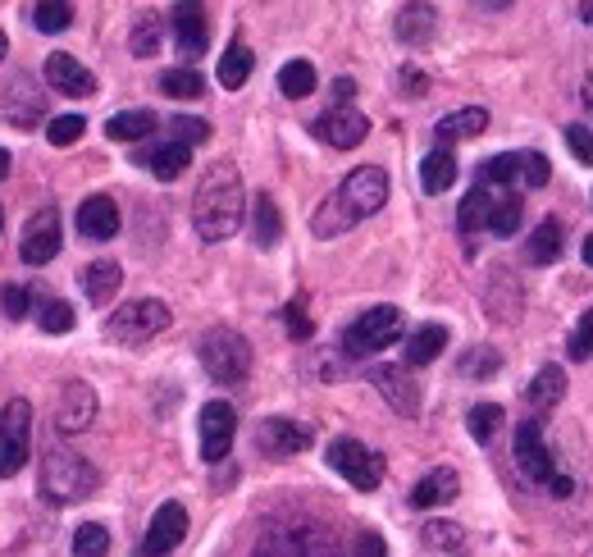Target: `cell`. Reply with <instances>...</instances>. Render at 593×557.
<instances>
[{
  "label": "cell",
  "instance_id": "obj_60",
  "mask_svg": "<svg viewBox=\"0 0 593 557\" xmlns=\"http://www.w3.org/2000/svg\"><path fill=\"white\" fill-rule=\"evenodd\" d=\"M584 100H589V106H593V73H589V83H584Z\"/></svg>",
  "mask_w": 593,
  "mask_h": 557
},
{
  "label": "cell",
  "instance_id": "obj_1",
  "mask_svg": "<svg viewBox=\"0 0 593 557\" xmlns=\"http://www.w3.org/2000/svg\"><path fill=\"white\" fill-rule=\"evenodd\" d=\"M383 201H389V174H383L379 165H356L347 179L320 201V211L311 215V234L316 238H339V234L356 229L360 220L379 215Z\"/></svg>",
  "mask_w": 593,
  "mask_h": 557
},
{
  "label": "cell",
  "instance_id": "obj_39",
  "mask_svg": "<svg viewBox=\"0 0 593 557\" xmlns=\"http://www.w3.org/2000/svg\"><path fill=\"white\" fill-rule=\"evenodd\" d=\"M161 37H165V33H161V14H138L128 46H133L138 60H151V56H161Z\"/></svg>",
  "mask_w": 593,
  "mask_h": 557
},
{
  "label": "cell",
  "instance_id": "obj_30",
  "mask_svg": "<svg viewBox=\"0 0 593 557\" xmlns=\"http://www.w3.org/2000/svg\"><path fill=\"white\" fill-rule=\"evenodd\" d=\"M443 347H448V329L443 324H420L416 334L406 339V366H429L443 357Z\"/></svg>",
  "mask_w": 593,
  "mask_h": 557
},
{
  "label": "cell",
  "instance_id": "obj_20",
  "mask_svg": "<svg viewBox=\"0 0 593 557\" xmlns=\"http://www.w3.org/2000/svg\"><path fill=\"white\" fill-rule=\"evenodd\" d=\"M79 234H83L87 242H110V238L119 234V206H115L106 192L87 197L83 206H79Z\"/></svg>",
  "mask_w": 593,
  "mask_h": 557
},
{
  "label": "cell",
  "instance_id": "obj_14",
  "mask_svg": "<svg viewBox=\"0 0 593 557\" xmlns=\"http://www.w3.org/2000/svg\"><path fill=\"white\" fill-rule=\"evenodd\" d=\"M311 425H301L293 416H270L261 420V429H256V448L265 452V458H297V452L311 448Z\"/></svg>",
  "mask_w": 593,
  "mask_h": 557
},
{
  "label": "cell",
  "instance_id": "obj_35",
  "mask_svg": "<svg viewBox=\"0 0 593 557\" xmlns=\"http://www.w3.org/2000/svg\"><path fill=\"white\" fill-rule=\"evenodd\" d=\"M525 257L534 261V265H553L557 257H561V220H544L538 229L530 234V242H525Z\"/></svg>",
  "mask_w": 593,
  "mask_h": 557
},
{
  "label": "cell",
  "instance_id": "obj_34",
  "mask_svg": "<svg viewBox=\"0 0 593 557\" xmlns=\"http://www.w3.org/2000/svg\"><path fill=\"white\" fill-rule=\"evenodd\" d=\"M251 50H247V42H228V50L220 56V69H215V79H220V87H242L247 79H251Z\"/></svg>",
  "mask_w": 593,
  "mask_h": 557
},
{
  "label": "cell",
  "instance_id": "obj_57",
  "mask_svg": "<svg viewBox=\"0 0 593 557\" xmlns=\"http://www.w3.org/2000/svg\"><path fill=\"white\" fill-rule=\"evenodd\" d=\"M580 257H584V265H593V234L584 238V247H580Z\"/></svg>",
  "mask_w": 593,
  "mask_h": 557
},
{
  "label": "cell",
  "instance_id": "obj_50",
  "mask_svg": "<svg viewBox=\"0 0 593 557\" xmlns=\"http://www.w3.org/2000/svg\"><path fill=\"white\" fill-rule=\"evenodd\" d=\"M566 146L576 151L580 165H593V129H584V123H571V129H566Z\"/></svg>",
  "mask_w": 593,
  "mask_h": 557
},
{
  "label": "cell",
  "instance_id": "obj_5",
  "mask_svg": "<svg viewBox=\"0 0 593 557\" xmlns=\"http://www.w3.org/2000/svg\"><path fill=\"white\" fill-rule=\"evenodd\" d=\"M515 466H521V475L530 479V485L548 489L553 498H571L576 485L571 475H561L553 452H548V439H544V425L538 420H521V429H515Z\"/></svg>",
  "mask_w": 593,
  "mask_h": 557
},
{
  "label": "cell",
  "instance_id": "obj_11",
  "mask_svg": "<svg viewBox=\"0 0 593 557\" xmlns=\"http://www.w3.org/2000/svg\"><path fill=\"white\" fill-rule=\"evenodd\" d=\"M41 115H46V92L37 87L28 69H14V79L0 87V119L10 129H37Z\"/></svg>",
  "mask_w": 593,
  "mask_h": 557
},
{
  "label": "cell",
  "instance_id": "obj_2",
  "mask_svg": "<svg viewBox=\"0 0 593 557\" xmlns=\"http://www.w3.org/2000/svg\"><path fill=\"white\" fill-rule=\"evenodd\" d=\"M242 211H247V188H242V174L220 161L201 174L197 183V197H192V229L197 238L205 242H224L238 234L242 224Z\"/></svg>",
  "mask_w": 593,
  "mask_h": 557
},
{
  "label": "cell",
  "instance_id": "obj_36",
  "mask_svg": "<svg viewBox=\"0 0 593 557\" xmlns=\"http://www.w3.org/2000/svg\"><path fill=\"white\" fill-rule=\"evenodd\" d=\"M278 92L288 100H306L316 92V64L311 60H288L278 69Z\"/></svg>",
  "mask_w": 593,
  "mask_h": 557
},
{
  "label": "cell",
  "instance_id": "obj_9",
  "mask_svg": "<svg viewBox=\"0 0 593 557\" xmlns=\"http://www.w3.org/2000/svg\"><path fill=\"white\" fill-rule=\"evenodd\" d=\"M33 458V402L10 398L0 412V475H19Z\"/></svg>",
  "mask_w": 593,
  "mask_h": 557
},
{
  "label": "cell",
  "instance_id": "obj_43",
  "mask_svg": "<svg viewBox=\"0 0 593 557\" xmlns=\"http://www.w3.org/2000/svg\"><path fill=\"white\" fill-rule=\"evenodd\" d=\"M33 23H37V33H64L73 23V5H64V0H41V5H33Z\"/></svg>",
  "mask_w": 593,
  "mask_h": 557
},
{
  "label": "cell",
  "instance_id": "obj_32",
  "mask_svg": "<svg viewBox=\"0 0 593 557\" xmlns=\"http://www.w3.org/2000/svg\"><path fill=\"white\" fill-rule=\"evenodd\" d=\"M479 183L511 192V183H521V151H507V156H488L479 161Z\"/></svg>",
  "mask_w": 593,
  "mask_h": 557
},
{
  "label": "cell",
  "instance_id": "obj_6",
  "mask_svg": "<svg viewBox=\"0 0 593 557\" xmlns=\"http://www.w3.org/2000/svg\"><path fill=\"white\" fill-rule=\"evenodd\" d=\"M197 357L215 384H242V379L251 375V343L228 324L205 329L201 343H197Z\"/></svg>",
  "mask_w": 593,
  "mask_h": 557
},
{
  "label": "cell",
  "instance_id": "obj_7",
  "mask_svg": "<svg viewBox=\"0 0 593 557\" xmlns=\"http://www.w3.org/2000/svg\"><path fill=\"white\" fill-rule=\"evenodd\" d=\"M402 339V311L398 307H370L360 311L347 329H343V352L347 357H370Z\"/></svg>",
  "mask_w": 593,
  "mask_h": 557
},
{
  "label": "cell",
  "instance_id": "obj_22",
  "mask_svg": "<svg viewBox=\"0 0 593 557\" xmlns=\"http://www.w3.org/2000/svg\"><path fill=\"white\" fill-rule=\"evenodd\" d=\"M456 494H461L456 471L438 466V471H429L425 479H416V489H411V508H448Z\"/></svg>",
  "mask_w": 593,
  "mask_h": 557
},
{
  "label": "cell",
  "instance_id": "obj_56",
  "mask_svg": "<svg viewBox=\"0 0 593 557\" xmlns=\"http://www.w3.org/2000/svg\"><path fill=\"white\" fill-rule=\"evenodd\" d=\"M5 174H10V151L0 146V183H5Z\"/></svg>",
  "mask_w": 593,
  "mask_h": 557
},
{
  "label": "cell",
  "instance_id": "obj_46",
  "mask_svg": "<svg viewBox=\"0 0 593 557\" xmlns=\"http://www.w3.org/2000/svg\"><path fill=\"white\" fill-rule=\"evenodd\" d=\"M425 544L443 548V553H461V548H466V535H461V525H452V521H429L425 525Z\"/></svg>",
  "mask_w": 593,
  "mask_h": 557
},
{
  "label": "cell",
  "instance_id": "obj_17",
  "mask_svg": "<svg viewBox=\"0 0 593 557\" xmlns=\"http://www.w3.org/2000/svg\"><path fill=\"white\" fill-rule=\"evenodd\" d=\"M92 420H96V389L83 384V379H69V384L60 389L56 429H60V435H83Z\"/></svg>",
  "mask_w": 593,
  "mask_h": 557
},
{
  "label": "cell",
  "instance_id": "obj_47",
  "mask_svg": "<svg viewBox=\"0 0 593 557\" xmlns=\"http://www.w3.org/2000/svg\"><path fill=\"white\" fill-rule=\"evenodd\" d=\"M553 179V161L544 151H521V183L525 188H544Z\"/></svg>",
  "mask_w": 593,
  "mask_h": 557
},
{
  "label": "cell",
  "instance_id": "obj_21",
  "mask_svg": "<svg viewBox=\"0 0 593 557\" xmlns=\"http://www.w3.org/2000/svg\"><path fill=\"white\" fill-rule=\"evenodd\" d=\"M169 23H174V42L183 56H201L211 46V19H205L201 5H174Z\"/></svg>",
  "mask_w": 593,
  "mask_h": 557
},
{
  "label": "cell",
  "instance_id": "obj_41",
  "mask_svg": "<svg viewBox=\"0 0 593 557\" xmlns=\"http://www.w3.org/2000/svg\"><path fill=\"white\" fill-rule=\"evenodd\" d=\"M37 324L46 329V334H69V329L79 324V316H73L69 301H60V297H46L41 307H37Z\"/></svg>",
  "mask_w": 593,
  "mask_h": 557
},
{
  "label": "cell",
  "instance_id": "obj_28",
  "mask_svg": "<svg viewBox=\"0 0 593 557\" xmlns=\"http://www.w3.org/2000/svg\"><path fill=\"white\" fill-rule=\"evenodd\" d=\"M161 129V119L151 115V110H119L106 119V138L110 142H142Z\"/></svg>",
  "mask_w": 593,
  "mask_h": 557
},
{
  "label": "cell",
  "instance_id": "obj_26",
  "mask_svg": "<svg viewBox=\"0 0 593 557\" xmlns=\"http://www.w3.org/2000/svg\"><path fill=\"white\" fill-rule=\"evenodd\" d=\"M494 197H498V188H484V183H475L471 192H466V201H461V211H456V229L461 234H479V229H488V215H494Z\"/></svg>",
  "mask_w": 593,
  "mask_h": 557
},
{
  "label": "cell",
  "instance_id": "obj_45",
  "mask_svg": "<svg viewBox=\"0 0 593 557\" xmlns=\"http://www.w3.org/2000/svg\"><path fill=\"white\" fill-rule=\"evenodd\" d=\"M87 133V119L83 115H56L46 123V138H50V146H73Z\"/></svg>",
  "mask_w": 593,
  "mask_h": 557
},
{
  "label": "cell",
  "instance_id": "obj_44",
  "mask_svg": "<svg viewBox=\"0 0 593 557\" xmlns=\"http://www.w3.org/2000/svg\"><path fill=\"white\" fill-rule=\"evenodd\" d=\"M456 370L466 375V379H488L494 370H502V357H498V347H471Z\"/></svg>",
  "mask_w": 593,
  "mask_h": 557
},
{
  "label": "cell",
  "instance_id": "obj_48",
  "mask_svg": "<svg viewBox=\"0 0 593 557\" xmlns=\"http://www.w3.org/2000/svg\"><path fill=\"white\" fill-rule=\"evenodd\" d=\"M169 129H174V142H183V146L211 138V123H205V119H192V115H178V119L169 123Z\"/></svg>",
  "mask_w": 593,
  "mask_h": 557
},
{
  "label": "cell",
  "instance_id": "obj_16",
  "mask_svg": "<svg viewBox=\"0 0 593 557\" xmlns=\"http://www.w3.org/2000/svg\"><path fill=\"white\" fill-rule=\"evenodd\" d=\"M311 133H316L320 142H329V146H339V151H352V146L366 142L370 119L360 115L356 106H333V110H324V115L311 123Z\"/></svg>",
  "mask_w": 593,
  "mask_h": 557
},
{
  "label": "cell",
  "instance_id": "obj_37",
  "mask_svg": "<svg viewBox=\"0 0 593 557\" xmlns=\"http://www.w3.org/2000/svg\"><path fill=\"white\" fill-rule=\"evenodd\" d=\"M521 215H525V201L515 192H498L494 197V215H488V234L511 238L515 229H521Z\"/></svg>",
  "mask_w": 593,
  "mask_h": 557
},
{
  "label": "cell",
  "instance_id": "obj_42",
  "mask_svg": "<svg viewBox=\"0 0 593 557\" xmlns=\"http://www.w3.org/2000/svg\"><path fill=\"white\" fill-rule=\"evenodd\" d=\"M466 425H471V439L475 443H488V439L498 435V425H502V407H498V402H475Z\"/></svg>",
  "mask_w": 593,
  "mask_h": 557
},
{
  "label": "cell",
  "instance_id": "obj_10",
  "mask_svg": "<svg viewBox=\"0 0 593 557\" xmlns=\"http://www.w3.org/2000/svg\"><path fill=\"white\" fill-rule=\"evenodd\" d=\"M329 466L339 471L352 489H360V494H370V489H379L383 485V458L375 448H366L360 439H333L329 443Z\"/></svg>",
  "mask_w": 593,
  "mask_h": 557
},
{
  "label": "cell",
  "instance_id": "obj_38",
  "mask_svg": "<svg viewBox=\"0 0 593 557\" xmlns=\"http://www.w3.org/2000/svg\"><path fill=\"white\" fill-rule=\"evenodd\" d=\"M161 92L174 96V100H197V96H205V79L197 69H165L161 73Z\"/></svg>",
  "mask_w": 593,
  "mask_h": 557
},
{
  "label": "cell",
  "instance_id": "obj_31",
  "mask_svg": "<svg viewBox=\"0 0 593 557\" xmlns=\"http://www.w3.org/2000/svg\"><path fill=\"white\" fill-rule=\"evenodd\" d=\"M393 33L406 46L429 42V33H434V5H402L398 19H393Z\"/></svg>",
  "mask_w": 593,
  "mask_h": 557
},
{
  "label": "cell",
  "instance_id": "obj_49",
  "mask_svg": "<svg viewBox=\"0 0 593 557\" xmlns=\"http://www.w3.org/2000/svg\"><path fill=\"white\" fill-rule=\"evenodd\" d=\"M566 352H571V357H576V362L593 357V311H584V316H580V324H576V334H571V347H566Z\"/></svg>",
  "mask_w": 593,
  "mask_h": 557
},
{
  "label": "cell",
  "instance_id": "obj_23",
  "mask_svg": "<svg viewBox=\"0 0 593 557\" xmlns=\"http://www.w3.org/2000/svg\"><path fill=\"white\" fill-rule=\"evenodd\" d=\"M251 238H256V247H261V251L278 247V238H283V215H278L270 192L251 197Z\"/></svg>",
  "mask_w": 593,
  "mask_h": 557
},
{
  "label": "cell",
  "instance_id": "obj_18",
  "mask_svg": "<svg viewBox=\"0 0 593 557\" xmlns=\"http://www.w3.org/2000/svg\"><path fill=\"white\" fill-rule=\"evenodd\" d=\"M46 87L60 92V96L83 100V96L96 92V79L87 73V64H79L73 56H64V50H56V56H46Z\"/></svg>",
  "mask_w": 593,
  "mask_h": 557
},
{
  "label": "cell",
  "instance_id": "obj_53",
  "mask_svg": "<svg viewBox=\"0 0 593 557\" xmlns=\"http://www.w3.org/2000/svg\"><path fill=\"white\" fill-rule=\"evenodd\" d=\"M352 557H389V544H383V535H375V530H360L352 544Z\"/></svg>",
  "mask_w": 593,
  "mask_h": 557
},
{
  "label": "cell",
  "instance_id": "obj_24",
  "mask_svg": "<svg viewBox=\"0 0 593 557\" xmlns=\"http://www.w3.org/2000/svg\"><path fill=\"white\" fill-rule=\"evenodd\" d=\"M488 129V110H479V106H466V110H452V115H443L434 123V138L443 142V146H452V142H461V138H479Z\"/></svg>",
  "mask_w": 593,
  "mask_h": 557
},
{
  "label": "cell",
  "instance_id": "obj_4",
  "mask_svg": "<svg viewBox=\"0 0 593 557\" xmlns=\"http://www.w3.org/2000/svg\"><path fill=\"white\" fill-rule=\"evenodd\" d=\"M251 557H339V540L320 521H283L256 540Z\"/></svg>",
  "mask_w": 593,
  "mask_h": 557
},
{
  "label": "cell",
  "instance_id": "obj_40",
  "mask_svg": "<svg viewBox=\"0 0 593 557\" xmlns=\"http://www.w3.org/2000/svg\"><path fill=\"white\" fill-rule=\"evenodd\" d=\"M73 557H110V530L106 525H79L73 530Z\"/></svg>",
  "mask_w": 593,
  "mask_h": 557
},
{
  "label": "cell",
  "instance_id": "obj_55",
  "mask_svg": "<svg viewBox=\"0 0 593 557\" xmlns=\"http://www.w3.org/2000/svg\"><path fill=\"white\" fill-rule=\"evenodd\" d=\"M333 96H339V106H347V100L356 96V83H352V79H339V83H333Z\"/></svg>",
  "mask_w": 593,
  "mask_h": 557
},
{
  "label": "cell",
  "instance_id": "obj_12",
  "mask_svg": "<svg viewBox=\"0 0 593 557\" xmlns=\"http://www.w3.org/2000/svg\"><path fill=\"white\" fill-rule=\"evenodd\" d=\"M60 211L56 206H41L28 224H23V242H19V257L28 261V265H50L60 257Z\"/></svg>",
  "mask_w": 593,
  "mask_h": 557
},
{
  "label": "cell",
  "instance_id": "obj_61",
  "mask_svg": "<svg viewBox=\"0 0 593 557\" xmlns=\"http://www.w3.org/2000/svg\"><path fill=\"white\" fill-rule=\"evenodd\" d=\"M0 229H5V211H0Z\"/></svg>",
  "mask_w": 593,
  "mask_h": 557
},
{
  "label": "cell",
  "instance_id": "obj_58",
  "mask_svg": "<svg viewBox=\"0 0 593 557\" xmlns=\"http://www.w3.org/2000/svg\"><path fill=\"white\" fill-rule=\"evenodd\" d=\"M580 19H584V23H593V0H584V5H580Z\"/></svg>",
  "mask_w": 593,
  "mask_h": 557
},
{
  "label": "cell",
  "instance_id": "obj_27",
  "mask_svg": "<svg viewBox=\"0 0 593 557\" xmlns=\"http://www.w3.org/2000/svg\"><path fill=\"white\" fill-rule=\"evenodd\" d=\"M561 398H566V370L561 366H538V375L530 379V389H525V402L534 412H548V407H557Z\"/></svg>",
  "mask_w": 593,
  "mask_h": 557
},
{
  "label": "cell",
  "instance_id": "obj_19",
  "mask_svg": "<svg viewBox=\"0 0 593 557\" xmlns=\"http://www.w3.org/2000/svg\"><path fill=\"white\" fill-rule=\"evenodd\" d=\"M370 384L393 402V412H402V416H416L420 412V389L411 384V375L402 366H375L370 370Z\"/></svg>",
  "mask_w": 593,
  "mask_h": 557
},
{
  "label": "cell",
  "instance_id": "obj_25",
  "mask_svg": "<svg viewBox=\"0 0 593 557\" xmlns=\"http://www.w3.org/2000/svg\"><path fill=\"white\" fill-rule=\"evenodd\" d=\"M119 284H123V270L115 261H92L79 274V288L87 293V301H96V307H106V301L119 293Z\"/></svg>",
  "mask_w": 593,
  "mask_h": 557
},
{
  "label": "cell",
  "instance_id": "obj_15",
  "mask_svg": "<svg viewBox=\"0 0 593 557\" xmlns=\"http://www.w3.org/2000/svg\"><path fill=\"white\" fill-rule=\"evenodd\" d=\"M188 540V508L183 502H161L142 535V557H165Z\"/></svg>",
  "mask_w": 593,
  "mask_h": 557
},
{
  "label": "cell",
  "instance_id": "obj_8",
  "mask_svg": "<svg viewBox=\"0 0 593 557\" xmlns=\"http://www.w3.org/2000/svg\"><path fill=\"white\" fill-rule=\"evenodd\" d=\"M169 307L161 297H138V301H128V307H119L110 320H106V334L115 339V343H128V347H138V343H146V339H156V334H165L169 329Z\"/></svg>",
  "mask_w": 593,
  "mask_h": 557
},
{
  "label": "cell",
  "instance_id": "obj_29",
  "mask_svg": "<svg viewBox=\"0 0 593 557\" xmlns=\"http://www.w3.org/2000/svg\"><path fill=\"white\" fill-rule=\"evenodd\" d=\"M456 156H452V146H434L429 156L420 161V188L425 192H448L456 183Z\"/></svg>",
  "mask_w": 593,
  "mask_h": 557
},
{
  "label": "cell",
  "instance_id": "obj_52",
  "mask_svg": "<svg viewBox=\"0 0 593 557\" xmlns=\"http://www.w3.org/2000/svg\"><path fill=\"white\" fill-rule=\"evenodd\" d=\"M283 320H288V334L293 339H311V316H306V301H288V311H283Z\"/></svg>",
  "mask_w": 593,
  "mask_h": 557
},
{
  "label": "cell",
  "instance_id": "obj_13",
  "mask_svg": "<svg viewBox=\"0 0 593 557\" xmlns=\"http://www.w3.org/2000/svg\"><path fill=\"white\" fill-rule=\"evenodd\" d=\"M197 425H201V458L224 462L228 448H234V435H238V412L228 407V402H205Z\"/></svg>",
  "mask_w": 593,
  "mask_h": 557
},
{
  "label": "cell",
  "instance_id": "obj_54",
  "mask_svg": "<svg viewBox=\"0 0 593 557\" xmlns=\"http://www.w3.org/2000/svg\"><path fill=\"white\" fill-rule=\"evenodd\" d=\"M402 87H406V96H425L429 79H425L420 69H402Z\"/></svg>",
  "mask_w": 593,
  "mask_h": 557
},
{
  "label": "cell",
  "instance_id": "obj_3",
  "mask_svg": "<svg viewBox=\"0 0 593 557\" xmlns=\"http://www.w3.org/2000/svg\"><path fill=\"white\" fill-rule=\"evenodd\" d=\"M41 498L46 502H56V508H69V502H83L100 489V471L79 458V452H69V448H56V452H46V462H41Z\"/></svg>",
  "mask_w": 593,
  "mask_h": 557
},
{
  "label": "cell",
  "instance_id": "obj_59",
  "mask_svg": "<svg viewBox=\"0 0 593 557\" xmlns=\"http://www.w3.org/2000/svg\"><path fill=\"white\" fill-rule=\"evenodd\" d=\"M5 56H10V37L0 33V64H5Z\"/></svg>",
  "mask_w": 593,
  "mask_h": 557
},
{
  "label": "cell",
  "instance_id": "obj_33",
  "mask_svg": "<svg viewBox=\"0 0 593 557\" xmlns=\"http://www.w3.org/2000/svg\"><path fill=\"white\" fill-rule=\"evenodd\" d=\"M188 161H192V146H183V142H165V146H156V151L146 156V169L156 174L161 183H174L178 174L188 169Z\"/></svg>",
  "mask_w": 593,
  "mask_h": 557
},
{
  "label": "cell",
  "instance_id": "obj_51",
  "mask_svg": "<svg viewBox=\"0 0 593 557\" xmlns=\"http://www.w3.org/2000/svg\"><path fill=\"white\" fill-rule=\"evenodd\" d=\"M0 307H5V316H10V320H23V316H28V307H33V297H28V288L10 284L5 293H0Z\"/></svg>",
  "mask_w": 593,
  "mask_h": 557
}]
</instances>
